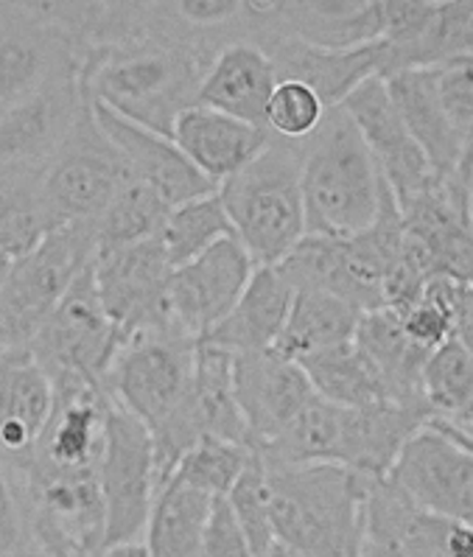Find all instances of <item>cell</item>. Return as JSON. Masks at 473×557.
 Returning a JSON list of instances; mask_svg holds the SVG:
<instances>
[{
    "mask_svg": "<svg viewBox=\"0 0 473 557\" xmlns=\"http://www.w3.org/2000/svg\"><path fill=\"white\" fill-rule=\"evenodd\" d=\"M325 112L328 107L309 85L297 79H277L266 104V129L272 132V138L302 144L323 124Z\"/></svg>",
    "mask_w": 473,
    "mask_h": 557,
    "instance_id": "40",
    "label": "cell"
},
{
    "mask_svg": "<svg viewBox=\"0 0 473 557\" xmlns=\"http://www.w3.org/2000/svg\"><path fill=\"white\" fill-rule=\"evenodd\" d=\"M90 557H149V555H146L144 541H138V544L104 546V549H99L96 555H90Z\"/></svg>",
    "mask_w": 473,
    "mask_h": 557,
    "instance_id": "47",
    "label": "cell"
},
{
    "mask_svg": "<svg viewBox=\"0 0 473 557\" xmlns=\"http://www.w3.org/2000/svg\"><path fill=\"white\" fill-rule=\"evenodd\" d=\"M302 144L272 138V144L219 185L233 236L258 267H277L306 236L300 188Z\"/></svg>",
    "mask_w": 473,
    "mask_h": 557,
    "instance_id": "5",
    "label": "cell"
},
{
    "mask_svg": "<svg viewBox=\"0 0 473 557\" xmlns=\"http://www.w3.org/2000/svg\"><path fill=\"white\" fill-rule=\"evenodd\" d=\"M0 12H34L37 14V0H0Z\"/></svg>",
    "mask_w": 473,
    "mask_h": 557,
    "instance_id": "50",
    "label": "cell"
},
{
    "mask_svg": "<svg viewBox=\"0 0 473 557\" xmlns=\"http://www.w3.org/2000/svg\"><path fill=\"white\" fill-rule=\"evenodd\" d=\"M291 300H295V286L289 277L277 267H258L231 314L202 342L233 356L272 350L283 334Z\"/></svg>",
    "mask_w": 473,
    "mask_h": 557,
    "instance_id": "25",
    "label": "cell"
},
{
    "mask_svg": "<svg viewBox=\"0 0 473 557\" xmlns=\"http://www.w3.org/2000/svg\"><path fill=\"white\" fill-rule=\"evenodd\" d=\"M462 210H465L468 230L473 233V146L468 149L465 163H462Z\"/></svg>",
    "mask_w": 473,
    "mask_h": 557,
    "instance_id": "46",
    "label": "cell"
},
{
    "mask_svg": "<svg viewBox=\"0 0 473 557\" xmlns=\"http://www.w3.org/2000/svg\"><path fill=\"white\" fill-rule=\"evenodd\" d=\"M339 107L348 112L359 135L368 144L398 208L407 205L409 199L421 197L423 190L437 183L432 163L426 160L421 146L414 144L401 115L395 110L384 76L375 73V76L364 79L362 85L353 87L345 96Z\"/></svg>",
    "mask_w": 473,
    "mask_h": 557,
    "instance_id": "15",
    "label": "cell"
},
{
    "mask_svg": "<svg viewBox=\"0 0 473 557\" xmlns=\"http://www.w3.org/2000/svg\"><path fill=\"white\" fill-rule=\"evenodd\" d=\"M53 384L32 354H0V457L12 473L32 462L53 412Z\"/></svg>",
    "mask_w": 473,
    "mask_h": 557,
    "instance_id": "23",
    "label": "cell"
},
{
    "mask_svg": "<svg viewBox=\"0 0 473 557\" xmlns=\"http://www.w3.org/2000/svg\"><path fill=\"white\" fill-rule=\"evenodd\" d=\"M87 104H90L92 119L99 121L110 144L119 149L129 177L149 185L151 190H158L160 199L169 208L216 190V185L208 183L194 169L191 160L185 158L179 146L169 135H160V132L146 129V126L135 124V121H126L124 115L107 110V107L96 104V101H87Z\"/></svg>",
    "mask_w": 473,
    "mask_h": 557,
    "instance_id": "18",
    "label": "cell"
},
{
    "mask_svg": "<svg viewBox=\"0 0 473 557\" xmlns=\"http://www.w3.org/2000/svg\"><path fill=\"white\" fill-rule=\"evenodd\" d=\"M0 557H42L37 552H17V555H0Z\"/></svg>",
    "mask_w": 473,
    "mask_h": 557,
    "instance_id": "53",
    "label": "cell"
},
{
    "mask_svg": "<svg viewBox=\"0 0 473 557\" xmlns=\"http://www.w3.org/2000/svg\"><path fill=\"white\" fill-rule=\"evenodd\" d=\"M227 236H233L231 216L219 199V190H211V194L194 197L183 205H174L158 238L174 269L194 261L204 249H211L213 244Z\"/></svg>",
    "mask_w": 473,
    "mask_h": 557,
    "instance_id": "34",
    "label": "cell"
},
{
    "mask_svg": "<svg viewBox=\"0 0 473 557\" xmlns=\"http://www.w3.org/2000/svg\"><path fill=\"white\" fill-rule=\"evenodd\" d=\"M177 17L188 28H219L227 26L244 14V0H174Z\"/></svg>",
    "mask_w": 473,
    "mask_h": 557,
    "instance_id": "44",
    "label": "cell"
},
{
    "mask_svg": "<svg viewBox=\"0 0 473 557\" xmlns=\"http://www.w3.org/2000/svg\"><path fill=\"white\" fill-rule=\"evenodd\" d=\"M266 37H295L343 51L382 40V21L375 0H283L275 28L261 40Z\"/></svg>",
    "mask_w": 473,
    "mask_h": 557,
    "instance_id": "27",
    "label": "cell"
},
{
    "mask_svg": "<svg viewBox=\"0 0 473 557\" xmlns=\"http://www.w3.org/2000/svg\"><path fill=\"white\" fill-rule=\"evenodd\" d=\"M384 479L418 510L473 527V454L440 423L418 429Z\"/></svg>",
    "mask_w": 473,
    "mask_h": 557,
    "instance_id": "12",
    "label": "cell"
},
{
    "mask_svg": "<svg viewBox=\"0 0 473 557\" xmlns=\"http://www.w3.org/2000/svg\"><path fill=\"white\" fill-rule=\"evenodd\" d=\"M119 348V329L112 325L92 283L90 267L73 281L57 309L34 336L32 359L46 370L53 389H104V373Z\"/></svg>",
    "mask_w": 473,
    "mask_h": 557,
    "instance_id": "8",
    "label": "cell"
},
{
    "mask_svg": "<svg viewBox=\"0 0 473 557\" xmlns=\"http://www.w3.org/2000/svg\"><path fill=\"white\" fill-rule=\"evenodd\" d=\"M71 67L79 51L67 34L34 12H0V115Z\"/></svg>",
    "mask_w": 473,
    "mask_h": 557,
    "instance_id": "17",
    "label": "cell"
},
{
    "mask_svg": "<svg viewBox=\"0 0 473 557\" xmlns=\"http://www.w3.org/2000/svg\"><path fill=\"white\" fill-rule=\"evenodd\" d=\"M314 395L306 370L275 348L236 356V400L256 451L270 446Z\"/></svg>",
    "mask_w": 473,
    "mask_h": 557,
    "instance_id": "16",
    "label": "cell"
},
{
    "mask_svg": "<svg viewBox=\"0 0 473 557\" xmlns=\"http://www.w3.org/2000/svg\"><path fill=\"white\" fill-rule=\"evenodd\" d=\"M297 364L306 370L314 393L336 404V407L359 409L387 400L382 381H378L375 370L370 368V361L364 359L362 350L356 348L353 342L306 356Z\"/></svg>",
    "mask_w": 473,
    "mask_h": 557,
    "instance_id": "33",
    "label": "cell"
},
{
    "mask_svg": "<svg viewBox=\"0 0 473 557\" xmlns=\"http://www.w3.org/2000/svg\"><path fill=\"white\" fill-rule=\"evenodd\" d=\"M261 557H309L306 555V552H300V549H295V546H289V544H283V541H272L270 544V549L263 552Z\"/></svg>",
    "mask_w": 473,
    "mask_h": 557,
    "instance_id": "49",
    "label": "cell"
},
{
    "mask_svg": "<svg viewBox=\"0 0 473 557\" xmlns=\"http://www.w3.org/2000/svg\"><path fill=\"white\" fill-rule=\"evenodd\" d=\"M256 269L258 263L236 236L222 238L194 261L174 267L169 277V314L174 329L188 339L202 342L231 314Z\"/></svg>",
    "mask_w": 473,
    "mask_h": 557,
    "instance_id": "13",
    "label": "cell"
},
{
    "mask_svg": "<svg viewBox=\"0 0 473 557\" xmlns=\"http://www.w3.org/2000/svg\"><path fill=\"white\" fill-rule=\"evenodd\" d=\"M362 314L364 311L331 292L295 289V300H291L289 317H286L275 350L300 361L320 350L348 345L353 342Z\"/></svg>",
    "mask_w": 473,
    "mask_h": 557,
    "instance_id": "29",
    "label": "cell"
},
{
    "mask_svg": "<svg viewBox=\"0 0 473 557\" xmlns=\"http://www.w3.org/2000/svg\"><path fill=\"white\" fill-rule=\"evenodd\" d=\"M300 188L309 236L348 238L378 219L384 177L343 107H328L300 151Z\"/></svg>",
    "mask_w": 473,
    "mask_h": 557,
    "instance_id": "3",
    "label": "cell"
},
{
    "mask_svg": "<svg viewBox=\"0 0 473 557\" xmlns=\"http://www.w3.org/2000/svg\"><path fill=\"white\" fill-rule=\"evenodd\" d=\"M53 393H57L53 412L26 468L99 471L107 426V393L96 387L53 389Z\"/></svg>",
    "mask_w": 473,
    "mask_h": 557,
    "instance_id": "19",
    "label": "cell"
},
{
    "mask_svg": "<svg viewBox=\"0 0 473 557\" xmlns=\"http://www.w3.org/2000/svg\"><path fill=\"white\" fill-rule=\"evenodd\" d=\"M87 107L79 67L57 73L0 115V169L42 171Z\"/></svg>",
    "mask_w": 473,
    "mask_h": 557,
    "instance_id": "14",
    "label": "cell"
},
{
    "mask_svg": "<svg viewBox=\"0 0 473 557\" xmlns=\"http://www.w3.org/2000/svg\"><path fill=\"white\" fill-rule=\"evenodd\" d=\"M129 180L119 149L110 144L90 104L42 171V190L57 224H96Z\"/></svg>",
    "mask_w": 473,
    "mask_h": 557,
    "instance_id": "10",
    "label": "cell"
},
{
    "mask_svg": "<svg viewBox=\"0 0 473 557\" xmlns=\"http://www.w3.org/2000/svg\"><path fill=\"white\" fill-rule=\"evenodd\" d=\"M199 342L177 329L149 331L119 342L104 373L107 398L149 429L160 487L202 437L194 409V356Z\"/></svg>",
    "mask_w": 473,
    "mask_h": 557,
    "instance_id": "1",
    "label": "cell"
},
{
    "mask_svg": "<svg viewBox=\"0 0 473 557\" xmlns=\"http://www.w3.org/2000/svg\"><path fill=\"white\" fill-rule=\"evenodd\" d=\"M194 409L204 434L250 446L236 400V356L208 342H199L194 356Z\"/></svg>",
    "mask_w": 473,
    "mask_h": 557,
    "instance_id": "32",
    "label": "cell"
},
{
    "mask_svg": "<svg viewBox=\"0 0 473 557\" xmlns=\"http://www.w3.org/2000/svg\"><path fill=\"white\" fill-rule=\"evenodd\" d=\"M42 171L0 169V252L12 261L60 227L42 190Z\"/></svg>",
    "mask_w": 473,
    "mask_h": 557,
    "instance_id": "31",
    "label": "cell"
},
{
    "mask_svg": "<svg viewBox=\"0 0 473 557\" xmlns=\"http://www.w3.org/2000/svg\"><path fill=\"white\" fill-rule=\"evenodd\" d=\"M457 57H473V0H437L428 26L389 73L403 67H432Z\"/></svg>",
    "mask_w": 473,
    "mask_h": 557,
    "instance_id": "36",
    "label": "cell"
},
{
    "mask_svg": "<svg viewBox=\"0 0 473 557\" xmlns=\"http://www.w3.org/2000/svg\"><path fill=\"white\" fill-rule=\"evenodd\" d=\"M199 557H258L224 496L213 502L211 521L204 530L202 555Z\"/></svg>",
    "mask_w": 473,
    "mask_h": 557,
    "instance_id": "43",
    "label": "cell"
},
{
    "mask_svg": "<svg viewBox=\"0 0 473 557\" xmlns=\"http://www.w3.org/2000/svg\"><path fill=\"white\" fill-rule=\"evenodd\" d=\"M224 498H227V505H231L241 532L250 541L252 552L261 557L263 552L270 549L272 541H275L270 512V471H266V462L261 459V454H252L241 476L233 482V487Z\"/></svg>",
    "mask_w": 473,
    "mask_h": 557,
    "instance_id": "39",
    "label": "cell"
},
{
    "mask_svg": "<svg viewBox=\"0 0 473 557\" xmlns=\"http://www.w3.org/2000/svg\"><path fill=\"white\" fill-rule=\"evenodd\" d=\"M277 541L309 557H350L364 530L370 482L345 466H266Z\"/></svg>",
    "mask_w": 473,
    "mask_h": 557,
    "instance_id": "4",
    "label": "cell"
},
{
    "mask_svg": "<svg viewBox=\"0 0 473 557\" xmlns=\"http://www.w3.org/2000/svg\"><path fill=\"white\" fill-rule=\"evenodd\" d=\"M169 210L172 208L160 199L158 190H151L149 185L129 177L124 188L115 194L110 208L104 210V216L96 222L99 249L126 247V244L146 242V238H158Z\"/></svg>",
    "mask_w": 473,
    "mask_h": 557,
    "instance_id": "35",
    "label": "cell"
},
{
    "mask_svg": "<svg viewBox=\"0 0 473 557\" xmlns=\"http://www.w3.org/2000/svg\"><path fill=\"white\" fill-rule=\"evenodd\" d=\"M99 487L107 518L104 546L144 541L146 521L160 491L154 443L149 429L110 398L104 448L99 459Z\"/></svg>",
    "mask_w": 473,
    "mask_h": 557,
    "instance_id": "9",
    "label": "cell"
},
{
    "mask_svg": "<svg viewBox=\"0 0 473 557\" xmlns=\"http://www.w3.org/2000/svg\"><path fill=\"white\" fill-rule=\"evenodd\" d=\"M204 65L208 57L188 42L135 34L87 48L79 57V82L87 101L172 138L179 112L197 104Z\"/></svg>",
    "mask_w": 473,
    "mask_h": 557,
    "instance_id": "2",
    "label": "cell"
},
{
    "mask_svg": "<svg viewBox=\"0 0 473 557\" xmlns=\"http://www.w3.org/2000/svg\"><path fill=\"white\" fill-rule=\"evenodd\" d=\"M353 345L362 350L364 359L370 361V368L375 370L384 393H387V400L401 404V407L423 409L432 418L421 393L423 364H426L432 350L421 348L403 331L398 311L387 309V306L364 311L362 320H359V329H356Z\"/></svg>",
    "mask_w": 473,
    "mask_h": 557,
    "instance_id": "26",
    "label": "cell"
},
{
    "mask_svg": "<svg viewBox=\"0 0 473 557\" xmlns=\"http://www.w3.org/2000/svg\"><path fill=\"white\" fill-rule=\"evenodd\" d=\"M277 85L270 53L256 40H233L213 51L199 79L197 104L266 129V104Z\"/></svg>",
    "mask_w": 473,
    "mask_h": 557,
    "instance_id": "22",
    "label": "cell"
},
{
    "mask_svg": "<svg viewBox=\"0 0 473 557\" xmlns=\"http://www.w3.org/2000/svg\"><path fill=\"white\" fill-rule=\"evenodd\" d=\"M434 90L453 132L473 146V57H457L432 65Z\"/></svg>",
    "mask_w": 473,
    "mask_h": 557,
    "instance_id": "41",
    "label": "cell"
},
{
    "mask_svg": "<svg viewBox=\"0 0 473 557\" xmlns=\"http://www.w3.org/2000/svg\"><path fill=\"white\" fill-rule=\"evenodd\" d=\"M423 404L432 420H451L473 395V354L457 336L428 354L421 375Z\"/></svg>",
    "mask_w": 473,
    "mask_h": 557,
    "instance_id": "37",
    "label": "cell"
},
{
    "mask_svg": "<svg viewBox=\"0 0 473 557\" xmlns=\"http://www.w3.org/2000/svg\"><path fill=\"white\" fill-rule=\"evenodd\" d=\"M258 46L270 53L277 79H297L325 101V107H339L353 87L370 76H382L384 42H370L359 48H316L295 37H266Z\"/></svg>",
    "mask_w": 473,
    "mask_h": 557,
    "instance_id": "21",
    "label": "cell"
},
{
    "mask_svg": "<svg viewBox=\"0 0 473 557\" xmlns=\"http://www.w3.org/2000/svg\"><path fill=\"white\" fill-rule=\"evenodd\" d=\"M443 423H448V426H451V429H457V432L465 434V437L473 440V395H471V400H468L465 407H462V412L457 414V418L443 420Z\"/></svg>",
    "mask_w": 473,
    "mask_h": 557,
    "instance_id": "48",
    "label": "cell"
},
{
    "mask_svg": "<svg viewBox=\"0 0 473 557\" xmlns=\"http://www.w3.org/2000/svg\"><path fill=\"white\" fill-rule=\"evenodd\" d=\"M9 269H12V258H9L7 252H0V286H3V281H7Z\"/></svg>",
    "mask_w": 473,
    "mask_h": 557,
    "instance_id": "52",
    "label": "cell"
},
{
    "mask_svg": "<svg viewBox=\"0 0 473 557\" xmlns=\"http://www.w3.org/2000/svg\"><path fill=\"white\" fill-rule=\"evenodd\" d=\"M453 336H457V339H460L462 345L473 354V283H465V289H462Z\"/></svg>",
    "mask_w": 473,
    "mask_h": 557,
    "instance_id": "45",
    "label": "cell"
},
{
    "mask_svg": "<svg viewBox=\"0 0 473 557\" xmlns=\"http://www.w3.org/2000/svg\"><path fill=\"white\" fill-rule=\"evenodd\" d=\"M252 454H256V448L244 446V443H233V440L216 437V434H202L179 457L169 479H179L185 485L211 493L213 498H222L227 496L233 482L241 476Z\"/></svg>",
    "mask_w": 473,
    "mask_h": 557,
    "instance_id": "38",
    "label": "cell"
},
{
    "mask_svg": "<svg viewBox=\"0 0 473 557\" xmlns=\"http://www.w3.org/2000/svg\"><path fill=\"white\" fill-rule=\"evenodd\" d=\"M345 414L348 407H336L314 395L289 426L258 454L266 466H343Z\"/></svg>",
    "mask_w": 473,
    "mask_h": 557,
    "instance_id": "30",
    "label": "cell"
},
{
    "mask_svg": "<svg viewBox=\"0 0 473 557\" xmlns=\"http://www.w3.org/2000/svg\"><path fill=\"white\" fill-rule=\"evenodd\" d=\"M17 552H34V546L23 512L21 485L7 459L0 457V555H17Z\"/></svg>",
    "mask_w": 473,
    "mask_h": 557,
    "instance_id": "42",
    "label": "cell"
},
{
    "mask_svg": "<svg viewBox=\"0 0 473 557\" xmlns=\"http://www.w3.org/2000/svg\"><path fill=\"white\" fill-rule=\"evenodd\" d=\"M96 224H62L12 261L0 286V354H26L57 302L96 258Z\"/></svg>",
    "mask_w": 473,
    "mask_h": 557,
    "instance_id": "6",
    "label": "cell"
},
{
    "mask_svg": "<svg viewBox=\"0 0 473 557\" xmlns=\"http://www.w3.org/2000/svg\"><path fill=\"white\" fill-rule=\"evenodd\" d=\"M434 423H440V426H443V429H446V432H451V434H453V437L460 440L462 446H465V448H468V451H471V454H473V440H471V437H465V434H460V432H457V429H451V426H448V423H443V420H434Z\"/></svg>",
    "mask_w": 473,
    "mask_h": 557,
    "instance_id": "51",
    "label": "cell"
},
{
    "mask_svg": "<svg viewBox=\"0 0 473 557\" xmlns=\"http://www.w3.org/2000/svg\"><path fill=\"white\" fill-rule=\"evenodd\" d=\"M172 140L191 160L194 169L219 188L272 144V132L211 107L191 104L174 121Z\"/></svg>",
    "mask_w": 473,
    "mask_h": 557,
    "instance_id": "20",
    "label": "cell"
},
{
    "mask_svg": "<svg viewBox=\"0 0 473 557\" xmlns=\"http://www.w3.org/2000/svg\"><path fill=\"white\" fill-rule=\"evenodd\" d=\"M99 300L119 329V342L149 331L174 329L169 314L172 263L160 238L99 249L90 263Z\"/></svg>",
    "mask_w": 473,
    "mask_h": 557,
    "instance_id": "11",
    "label": "cell"
},
{
    "mask_svg": "<svg viewBox=\"0 0 473 557\" xmlns=\"http://www.w3.org/2000/svg\"><path fill=\"white\" fill-rule=\"evenodd\" d=\"M384 85L407 132L432 163L434 174L440 180L457 177L471 146L448 124L434 90L432 67H403L384 76Z\"/></svg>",
    "mask_w": 473,
    "mask_h": 557,
    "instance_id": "24",
    "label": "cell"
},
{
    "mask_svg": "<svg viewBox=\"0 0 473 557\" xmlns=\"http://www.w3.org/2000/svg\"><path fill=\"white\" fill-rule=\"evenodd\" d=\"M32 546L42 557H90L104 549L107 518L99 471L14 473Z\"/></svg>",
    "mask_w": 473,
    "mask_h": 557,
    "instance_id": "7",
    "label": "cell"
},
{
    "mask_svg": "<svg viewBox=\"0 0 473 557\" xmlns=\"http://www.w3.org/2000/svg\"><path fill=\"white\" fill-rule=\"evenodd\" d=\"M211 493L197 491L179 479H165L151 505L144 530L149 557H199L208 521H211Z\"/></svg>",
    "mask_w": 473,
    "mask_h": 557,
    "instance_id": "28",
    "label": "cell"
}]
</instances>
